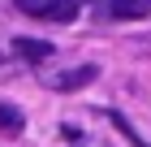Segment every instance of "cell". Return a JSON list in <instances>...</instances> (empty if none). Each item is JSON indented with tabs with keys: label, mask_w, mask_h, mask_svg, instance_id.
<instances>
[{
	"label": "cell",
	"mask_w": 151,
	"mask_h": 147,
	"mask_svg": "<svg viewBox=\"0 0 151 147\" xmlns=\"http://www.w3.org/2000/svg\"><path fill=\"white\" fill-rule=\"evenodd\" d=\"M95 78H99L95 65H69V69H56V74H43V87H52V91H82V87H91Z\"/></svg>",
	"instance_id": "obj_1"
},
{
	"label": "cell",
	"mask_w": 151,
	"mask_h": 147,
	"mask_svg": "<svg viewBox=\"0 0 151 147\" xmlns=\"http://www.w3.org/2000/svg\"><path fill=\"white\" fill-rule=\"evenodd\" d=\"M13 56H22V61H30V65H39V61H52V56H56V48L47 43V39L17 35V39H13Z\"/></svg>",
	"instance_id": "obj_2"
},
{
	"label": "cell",
	"mask_w": 151,
	"mask_h": 147,
	"mask_svg": "<svg viewBox=\"0 0 151 147\" xmlns=\"http://www.w3.org/2000/svg\"><path fill=\"white\" fill-rule=\"evenodd\" d=\"M151 0H112V17H147Z\"/></svg>",
	"instance_id": "obj_3"
},
{
	"label": "cell",
	"mask_w": 151,
	"mask_h": 147,
	"mask_svg": "<svg viewBox=\"0 0 151 147\" xmlns=\"http://www.w3.org/2000/svg\"><path fill=\"white\" fill-rule=\"evenodd\" d=\"M22 125H26V113H22V108H13V104H0V130H4V134H17Z\"/></svg>",
	"instance_id": "obj_4"
},
{
	"label": "cell",
	"mask_w": 151,
	"mask_h": 147,
	"mask_svg": "<svg viewBox=\"0 0 151 147\" xmlns=\"http://www.w3.org/2000/svg\"><path fill=\"white\" fill-rule=\"evenodd\" d=\"M108 121H112L116 130H121V138H125L129 147H147V138H142V134H138V130H134V125H129V121H125L121 113H108Z\"/></svg>",
	"instance_id": "obj_5"
},
{
	"label": "cell",
	"mask_w": 151,
	"mask_h": 147,
	"mask_svg": "<svg viewBox=\"0 0 151 147\" xmlns=\"http://www.w3.org/2000/svg\"><path fill=\"white\" fill-rule=\"evenodd\" d=\"M78 4L82 0H56V4L47 9V17H52V22H73V17H78Z\"/></svg>",
	"instance_id": "obj_6"
},
{
	"label": "cell",
	"mask_w": 151,
	"mask_h": 147,
	"mask_svg": "<svg viewBox=\"0 0 151 147\" xmlns=\"http://www.w3.org/2000/svg\"><path fill=\"white\" fill-rule=\"evenodd\" d=\"M13 4H17V9H26L30 17H47V9H52L56 0H13Z\"/></svg>",
	"instance_id": "obj_7"
},
{
	"label": "cell",
	"mask_w": 151,
	"mask_h": 147,
	"mask_svg": "<svg viewBox=\"0 0 151 147\" xmlns=\"http://www.w3.org/2000/svg\"><path fill=\"white\" fill-rule=\"evenodd\" d=\"M0 65H4V56H0Z\"/></svg>",
	"instance_id": "obj_8"
}]
</instances>
